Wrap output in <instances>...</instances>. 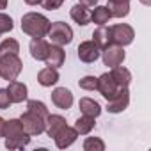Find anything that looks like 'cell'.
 Instances as JSON below:
<instances>
[{
	"label": "cell",
	"mask_w": 151,
	"mask_h": 151,
	"mask_svg": "<svg viewBox=\"0 0 151 151\" xmlns=\"http://www.w3.org/2000/svg\"><path fill=\"white\" fill-rule=\"evenodd\" d=\"M52 103L60 110H68L73 105V93L66 87H55L52 91Z\"/></svg>",
	"instance_id": "obj_10"
},
{
	"label": "cell",
	"mask_w": 151,
	"mask_h": 151,
	"mask_svg": "<svg viewBox=\"0 0 151 151\" xmlns=\"http://www.w3.org/2000/svg\"><path fill=\"white\" fill-rule=\"evenodd\" d=\"M50 20L39 13H27L22 18V30L30 37H45L50 29Z\"/></svg>",
	"instance_id": "obj_2"
},
{
	"label": "cell",
	"mask_w": 151,
	"mask_h": 151,
	"mask_svg": "<svg viewBox=\"0 0 151 151\" xmlns=\"http://www.w3.org/2000/svg\"><path fill=\"white\" fill-rule=\"evenodd\" d=\"M119 89H121V87L114 82V78L110 77V73H103L101 77H98V89H96V91H100V94H101L105 100H110Z\"/></svg>",
	"instance_id": "obj_11"
},
{
	"label": "cell",
	"mask_w": 151,
	"mask_h": 151,
	"mask_svg": "<svg viewBox=\"0 0 151 151\" xmlns=\"http://www.w3.org/2000/svg\"><path fill=\"white\" fill-rule=\"evenodd\" d=\"M77 52H78V59H80L82 62L91 64V62H94V60L100 57L101 48H100L93 39H91V41H84V43H80Z\"/></svg>",
	"instance_id": "obj_9"
},
{
	"label": "cell",
	"mask_w": 151,
	"mask_h": 151,
	"mask_svg": "<svg viewBox=\"0 0 151 151\" xmlns=\"http://www.w3.org/2000/svg\"><path fill=\"white\" fill-rule=\"evenodd\" d=\"M133 37H135V32L133 29L128 25V23H117V25H112L110 27V39H112V45H119V46H128L133 43Z\"/></svg>",
	"instance_id": "obj_5"
},
{
	"label": "cell",
	"mask_w": 151,
	"mask_h": 151,
	"mask_svg": "<svg viewBox=\"0 0 151 151\" xmlns=\"http://www.w3.org/2000/svg\"><path fill=\"white\" fill-rule=\"evenodd\" d=\"M23 69V62L18 55L9 53V55H2L0 57V78H4L7 82L16 80L18 75Z\"/></svg>",
	"instance_id": "obj_3"
},
{
	"label": "cell",
	"mask_w": 151,
	"mask_h": 151,
	"mask_svg": "<svg viewBox=\"0 0 151 151\" xmlns=\"http://www.w3.org/2000/svg\"><path fill=\"white\" fill-rule=\"evenodd\" d=\"M93 41L103 50L105 46L112 45V39H110V27L107 25H98V29L93 32Z\"/></svg>",
	"instance_id": "obj_22"
},
{
	"label": "cell",
	"mask_w": 151,
	"mask_h": 151,
	"mask_svg": "<svg viewBox=\"0 0 151 151\" xmlns=\"http://www.w3.org/2000/svg\"><path fill=\"white\" fill-rule=\"evenodd\" d=\"M0 36H2V34H0Z\"/></svg>",
	"instance_id": "obj_37"
},
{
	"label": "cell",
	"mask_w": 151,
	"mask_h": 151,
	"mask_svg": "<svg viewBox=\"0 0 151 151\" xmlns=\"http://www.w3.org/2000/svg\"><path fill=\"white\" fill-rule=\"evenodd\" d=\"M4 139H6V147L7 149H22L29 146L30 135L23 130L20 119H9L4 124Z\"/></svg>",
	"instance_id": "obj_1"
},
{
	"label": "cell",
	"mask_w": 151,
	"mask_h": 151,
	"mask_svg": "<svg viewBox=\"0 0 151 151\" xmlns=\"http://www.w3.org/2000/svg\"><path fill=\"white\" fill-rule=\"evenodd\" d=\"M107 9L112 18H124L130 14V0H109Z\"/></svg>",
	"instance_id": "obj_17"
},
{
	"label": "cell",
	"mask_w": 151,
	"mask_h": 151,
	"mask_svg": "<svg viewBox=\"0 0 151 151\" xmlns=\"http://www.w3.org/2000/svg\"><path fill=\"white\" fill-rule=\"evenodd\" d=\"M130 105V91L128 87H121L110 100H107V110L110 114H119L126 110Z\"/></svg>",
	"instance_id": "obj_8"
},
{
	"label": "cell",
	"mask_w": 151,
	"mask_h": 151,
	"mask_svg": "<svg viewBox=\"0 0 151 151\" xmlns=\"http://www.w3.org/2000/svg\"><path fill=\"white\" fill-rule=\"evenodd\" d=\"M6 91H7V96H9L11 103H22V101H25L27 100V93H29L27 86L22 84V82H18V80H11Z\"/></svg>",
	"instance_id": "obj_13"
},
{
	"label": "cell",
	"mask_w": 151,
	"mask_h": 151,
	"mask_svg": "<svg viewBox=\"0 0 151 151\" xmlns=\"http://www.w3.org/2000/svg\"><path fill=\"white\" fill-rule=\"evenodd\" d=\"M25 4H29V6H37V4H41V0H25Z\"/></svg>",
	"instance_id": "obj_34"
},
{
	"label": "cell",
	"mask_w": 151,
	"mask_h": 151,
	"mask_svg": "<svg viewBox=\"0 0 151 151\" xmlns=\"http://www.w3.org/2000/svg\"><path fill=\"white\" fill-rule=\"evenodd\" d=\"M64 59H66V52L62 50L60 45H50L48 46V53H46V66H52V68H60L64 64Z\"/></svg>",
	"instance_id": "obj_14"
},
{
	"label": "cell",
	"mask_w": 151,
	"mask_h": 151,
	"mask_svg": "<svg viewBox=\"0 0 151 151\" xmlns=\"http://www.w3.org/2000/svg\"><path fill=\"white\" fill-rule=\"evenodd\" d=\"M62 2H64V0H62Z\"/></svg>",
	"instance_id": "obj_38"
},
{
	"label": "cell",
	"mask_w": 151,
	"mask_h": 151,
	"mask_svg": "<svg viewBox=\"0 0 151 151\" xmlns=\"http://www.w3.org/2000/svg\"><path fill=\"white\" fill-rule=\"evenodd\" d=\"M27 110L29 112H34L36 116H39L43 119H46L48 114H50V110L46 109V105L43 101H39V100H29L27 101Z\"/></svg>",
	"instance_id": "obj_25"
},
{
	"label": "cell",
	"mask_w": 151,
	"mask_h": 151,
	"mask_svg": "<svg viewBox=\"0 0 151 151\" xmlns=\"http://www.w3.org/2000/svg\"><path fill=\"white\" fill-rule=\"evenodd\" d=\"M18 52H20V43L16 39H13V37H7V39H4L2 43H0V57L9 55V53L18 55Z\"/></svg>",
	"instance_id": "obj_26"
},
{
	"label": "cell",
	"mask_w": 151,
	"mask_h": 151,
	"mask_svg": "<svg viewBox=\"0 0 151 151\" xmlns=\"http://www.w3.org/2000/svg\"><path fill=\"white\" fill-rule=\"evenodd\" d=\"M48 46H50V43H46L43 37H32V41L29 45V50H30V55L36 60H45L46 53H48Z\"/></svg>",
	"instance_id": "obj_18"
},
{
	"label": "cell",
	"mask_w": 151,
	"mask_h": 151,
	"mask_svg": "<svg viewBox=\"0 0 151 151\" xmlns=\"http://www.w3.org/2000/svg\"><path fill=\"white\" fill-rule=\"evenodd\" d=\"M69 16L75 23H78V25H87L91 22V11L89 7L82 6V4H77V6H73L69 9Z\"/></svg>",
	"instance_id": "obj_19"
},
{
	"label": "cell",
	"mask_w": 151,
	"mask_h": 151,
	"mask_svg": "<svg viewBox=\"0 0 151 151\" xmlns=\"http://www.w3.org/2000/svg\"><path fill=\"white\" fill-rule=\"evenodd\" d=\"M78 109H80V112H82L84 116H91V117H94V119L101 114L100 103H98L96 100H93V98H82V100L78 101Z\"/></svg>",
	"instance_id": "obj_20"
},
{
	"label": "cell",
	"mask_w": 151,
	"mask_h": 151,
	"mask_svg": "<svg viewBox=\"0 0 151 151\" xmlns=\"http://www.w3.org/2000/svg\"><path fill=\"white\" fill-rule=\"evenodd\" d=\"M4 124H6V119L0 117V137H4Z\"/></svg>",
	"instance_id": "obj_33"
},
{
	"label": "cell",
	"mask_w": 151,
	"mask_h": 151,
	"mask_svg": "<svg viewBox=\"0 0 151 151\" xmlns=\"http://www.w3.org/2000/svg\"><path fill=\"white\" fill-rule=\"evenodd\" d=\"M62 4H64L62 0H41V6L48 11H57Z\"/></svg>",
	"instance_id": "obj_30"
},
{
	"label": "cell",
	"mask_w": 151,
	"mask_h": 151,
	"mask_svg": "<svg viewBox=\"0 0 151 151\" xmlns=\"http://www.w3.org/2000/svg\"><path fill=\"white\" fill-rule=\"evenodd\" d=\"M140 2H142L144 6H151V0H140Z\"/></svg>",
	"instance_id": "obj_36"
},
{
	"label": "cell",
	"mask_w": 151,
	"mask_h": 151,
	"mask_svg": "<svg viewBox=\"0 0 151 151\" xmlns=\"http://www.w3.org/2000/svg\"><path fill=\"white\" fill-rule=\"evenodd\" d=\"M110 18H112V16H110L107 6H96L94 11L91 13V22H94L96 25H107Z\"/></svg>",
	"instance_id": "obj_24"
},
{
	"label": "cell",
	"mask_w": 151,
	"mask_h": 151,
	"mask_svg": "<svg viewBox=\"0 0 151 151\" xmlns=\"http://www.w3.org/2000/svg\"><path fill=\"white\" fill-rule=\"evenodd\" d=\"M100 55L103 59V64L109 66V68H116V66L123 64V60L126 57L123 46H119V45H109V46H105Z\"/></svg>",
	"instance_id": "obj_7"
},
{
	"label": "cell",
	"mask_w": 151,
	"mask_h": 151,
	"mask_svg": "<svg viewBox=\"0 0 151 151\" xmlns=\"http://www.w3.org/2000/svg\"><path fill=\"white\" fill-rule=\"evenodd\" d=\"M20 121H22V126H23V130L32 137V135H41L43 132H45V119L43 117H39V116H36L34 112H25V114H22V117H20Z\"/></svg>",
	"instance_id": "obj_6"
},
{
	"label": "cell",
	"mask_w": 151,
	"mask_h": 151,
	"mask_svg": "<svg viewBox=\"0 0 151 151\" xmlns=\"http://www.w3.org/2000/svg\"><path fill=\"white\" fill-rule=\"evenodd\" d=\"M84 149L86 151H103L105 149V142L100 137H87L84 140Z\"/></svg>",
	"instance_id": "obj_27"
},
{
	"label": "cell",
	"mask_w": 151,
	"mask_h": 151,
	"mask_svg": "<svg viewBox=\"0 0 151 151\" xmlns=\"http://www.w3.org/2000/svg\"><path fill=\"white\" fill-rule=\"evenodd\" d=\"M73 128L77 130L78 135H87V133H91V130L94 128V117H91V116H82V117H78L77 121H75V126H73Z\"/></svg>",
	"instance_id": "obj_23"
},
{
	"label": "cell",
	"mask_w": 151,
	"mask_h": 151,
	"mask_svg": "<svg viewBox=\"0 0 151 151\" xmlns=\"http://www.w3.org/2000/svg\"><path fill=\"white\" fill-rule=\"evenodd\" d=\"M9 105H11V101H9L7 91H6V89H0V110L9 109Z\"/></svg>",
	"instance_id": "obj_31"
},
{
	"label": "cell",
	"mask_w": 151,
	"mask_h": 151,
	"mask_svg": "<svg viewBox=\"0 0 151 151\" xmlns=\"http://www.w3.org/2000/svg\"><path fill=\"white\" fill-rule=\"evenodd\" d=\"M37 82H39V86H43V87H52V86H55V84L59 82V71H57V68H52V66L43 68V69L37 73Z\"/></svg>",
	"instance_id": "obj_15"
},
{
	"label": "cell",
	"mask_w": 151,
	"mask_h": 151,
	"mask_svg": "<svg viewBox=\"0 0 151 151\" xmlns=\"http://www.w3.org/2000/svg\"><path fill=\"white\" fill-rule=\"evenodd\" d=\"M53 45H69L73 41V29L64 23V22H53L50 23V29H48V34H46Z\"/></svg>",
	"instance_id": "obj_4"
},
{
	"label": "cell",
	"mask_w": 151,
	"mask_h": 151,
	"mask_svg": "<svg viewBox=\"0 0 151 151\" xmlns=\"http://www.w3.org/2000/svg\"><path fill=\"white\" fill-rule=\"evenodd\" d=\"M110 77L114 78V82H116L119 87H128V86H130V82H132V73H130V69L123 68L121 64H119V66H116V68H112Z\"/></svg>",
	"instance_id": "obj_21"
},
{
	"label": "cell",
	"mask_w": 151,
	"mask_h": 151,
	"mask_svg": "<svg viewBox=\"0 0 151 151\" xmlns=\"http://www.w3.org/2000/svg\"><path fill=\"white\" fill-rule=\"evenodd\" d=\"M7 7V0H0V9H6Z\"/></svg>",
	"instance_id": "obj_35"
},
{
	"label": "cell",
	"mask_w": 151,
	"mask_h": 151,
	"mask_svg": "<svg viewBox=\"0 0 151 151\" xmlns=\"http://www.w3.org/2000/svg\"><path fill=\"white\" fill-rule=\"evenodd\" d=\"M62 126H66V119L62 116H59V114H48V117L45 119V132L52 139L59 133V130Z\"/></svg>",
	"instance_id": "obj_16"
},
{
	"label": "cell",
	"mask_w": 151,
	"mask_h": 151,
	"mask_svg": "<svg viewBox=\"0 0 151 151\" xmlns=\"http://www.w3.org/2000/svg\"><path fill=\"white\" fill-rule=\"evenodd\" d=\"M14 29V23H13V18L6 13H0V34H6V32H11Z\"/></svg>",
	"instance_id": "obj_29"
},
{
	"label": "cell",
	"mask_w": 151,
	"mask_h": 151,
	"mask_svg": "<svg viewBox=\"0 0 151 151\" xmlns=\"http://www.w3.org/2000/svg\"><path fill=\"white\" fill-rule=\"evenodd\" d=\"M78 4H82L86 7H94V6H98V0H78Z\"/></svg>",
	"instance_id": "obj_32"
},
{
	"label": "cell",
	"mask_w": 151,
	"mask_h": 151,
	"mask_svg": "<svg viewBox=\"0 0 151 151\" xmlns=\"http://www.w3.org/2000/svg\"><path fill=\"white\" fill-rule=\"evenodd\" d=\"M78 87L84 89V91H96V89H98V78H96V77H91V75H87V77L80 78Z\"/></svg>",
	"instance_id": "obj_28"
},
{
	"label": "cell",
	"mask_w": 151,
	"mask_h": 151,
	"mask_svg": "<svg viewBox=\"0 0 151 151\" xmlns=\"http://www.w3.org/2000/svg\"><path fill=\"white\" fill-rule=\"evenodd\" d=\"M77 137H78V133H77V130H75L73 126H62L60 130H59V133L53 137V140H55V146L59 147V149H66V147H69L75 140H77Z\"/></svg>",
	"instance_id": "obj_12"
}]
</instances>
